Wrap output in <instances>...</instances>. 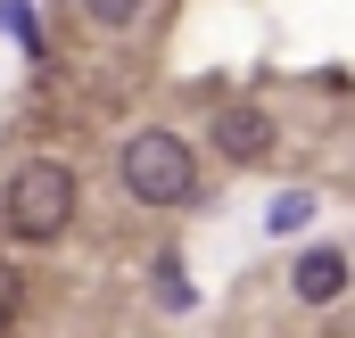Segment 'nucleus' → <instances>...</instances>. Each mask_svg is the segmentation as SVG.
Here are the masks:
<instances>
[{"instance_id":"obj_1","label":"nucleus","mask_w":355,"mask_h":338,"mask_svg":"<svg viewBox=\"0 0 355 338\" xmlns=\"http://www.w3.org/2000/svg\"><path fill=\"white\" fill-rule=\"evenodd\" d=\"M116 181L141 198V206H190L198 198V157H190V141L182 132H132L124 141V157H116Z\"/></svg>"},{"instance_id":"obj_2","label":"nucleus","mask_w":355,"mask_h":338,"mask_svg":"<svg viewBox=\"0 0 355 338\" xmlns=\"http://www.w3.org/2000/svg\"><path fill=\"white\" fill-rule=\"evenodd\" d=\"M67 223H75V173L58 157L17 166V181H8V231L17 240H58Z\"/></svg>"},{"instance_id":"obj_3","label":"nucleus","mask_w":355,"mask_h":338,"mask_svg":"<svg viewBox=\"0 0 355 338\" xmlns=\"http://www.w3.org/2000/svg\"><path fill=\"white\" fill-rule=\"evenodd\" d=\"M289 289H297V305H339V297H347V256L339 248H297Z\"/></svg>"},{"instance_id":"obj_4","label":"nucleus","mask_w":355,"mask_h":338,"mask_svg":"<svg viewBox=\"0 0 355 338\" xmlns=\"http://www.w3.org/2000/svg\"><path fill=\"white\" fill-rule=\"evenodd\" d=\"M215 149H223L232 166H257V157L272 149V124L257 116V107H223V116H215Z\"/></svg>"},{"instance_id":"obj_5","label":"nucleus","mask_w":355,"mask_h":338,"mask_svg":"<svg viewBox=\"0 0 355 338\" xmlns=\"http://www.w3.org/2000/svg\"><path fill=\"white\" fill-rule=\"evenodd\" d=\"M0 33H8L25 58H42V33H33V8H25V0H0Z\"/></svg>"},{"instance_id":"obj_6","label":"nucleus","mask_w":355,"mask_h":338,"mask_svg":"<svg viewBox=\"0 0 355 338\" xmlns=\"http://www.w3.org/2000/svg\"><path fill=\"white\" fill-rule=\"evenodd\" d=\"M306 215H314V190H281V198H272V231H297V223H306Z\"/></svg>"},{"instance_id":"obj_7","label":"nucleus","mask_w":355,"mask_h":338,"mask_svg":"<svg viewBox=\"0 0 355 338\" xmlns=\"http://www.w3.org/2000/svg\"><path fill=\"white\" fill-rule=\"evenodd\" d=\"M141 8H149V0H83V17H91V25H132Z\"/></svg>"},{"instance_id":"obj_8","label":"nucleus","mask_w":355,"mask_h":338,"mask_svg":"<svg viewBox=\"0 0 355 338\" xmlns=\"http://www.w3.org/2000/svg\"><path fill=\"white\" fill-rule=\"evenodd\" d=\"M157 297H166V305H190V281H182L174 264H157Z\"/></svg>"}]
</instances>
